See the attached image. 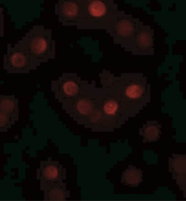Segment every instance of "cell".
<instances>
[{
  "label": "cell",
  "instance_id": "7c38bea8",
  "mask_svg": "<svg viewBox=\"0 0 186 201\" xmlns=\"http://www.w3.org/2000/svg\"><path fill=\"white\" fill-rule=\"evenodd\" d=\"M58 174V170L56 167L54 166H47L43 170V176L47 179H53L57 176Z\"/></svg>",
  "mask_w": 186,
  "mask_h": 201
},
{
  "label": "cell",
  "instance_id": "8fae6325",
  "mask_svg": "<svg viewBox=\"0 0 186 201\" xmlns=\"http://www.w3.org/2000/svg\"><path fill=\"white\" fill-rule=\"evenodd\" d=\"M63 89L67 95H72L76 94L78 91V87L74 82L68 81L65 82L63 85Z\"/></svg>",
  "mask_w": 186,
  "mask_h": 201
},
{
  "label": "cell",
  "instance_id": "8992f818",
  "mask_svg": "<svg viewBox=\"0 0 186 201\" xmlns=\"http://www.w3.org/2000/svg\"><path fill=\"white\" fill-rule=\"evenodd\" d=\"M89 9L91 14L96 17L103 15L106 11L104 4L101 1L98 0L92 1L90 5Z\"/></svg>",
  "mask_w": 186,
  "mask_h": 201
},
{
  "label": "cell",
  "instance_id": "277c9868",
  "mask_svg": "<svg viewBox=\"0 0 186 201\" xmlns=\"http://www.w3.org/2000/svg\"><path fill=\"white\" fill-rule=\"evenodd\" d=\"M47 43L44 39L41 37L33 39L29 44V49L31 52L34 55H39L46 50Z\"/></svg>",
  "mask_w": 186,
  "mask_h": 201
},
{
  "label": "cell",
  "instance_id": "9c48e42d",
  "mask_svg": "<svg viewBox=\"0 0 186 201\" xmlns=\"http://www.w3.org/2000/svg\"><path fill=\"white\" fill-rule=\"evenodd\" d=\"M62 7L64 13L67 16H74L77 13V7L74 3L70 1L64 2Z\"/></svg>",
  "mask_w": 186,
  "mask_h": 201
},
{
  "label": "cell",
  "instance_id": "3957f363",
  "mask_svg": "<svg viewBox=\"0 0 186 201\" xmlns=\"http://www.w3.org/2000/svg\"><path fill=\"white\" fill-rule=\"evenodd\" d=\"M142 173L140 170L133 168L126 170L122 175L124 182L130 185H136L140 182Z\"/></svg>",
  "mask_w": 186,
  "mask_h": 201
},
{
  "label": "cell",
  "instance_id": "5b68a950",
  "mask_svg": "<svg viewBox=\"0 0 186 201\" xmlns=\"http://www.w3.org/2000/svg\"><path fill=\"white\" fill-rule=\"evenodd\" d=\"M137 42L143 47L148 48L152 45L153 40L150 28L146 27L139 33L137 37Z\"/></svg>",
  "mask_w": 186,
  "mask_h": 201
},
{
  "label": "cell",
  "instance_id": "4fadbf2b",
  "mask_svg": "<svg viewBox=\"0 0 186 201\" xmlns=\"http://www.w3.org/2000/svg\"><path fill=\"white\" fill-rule=\"evenodd\" d=\"M118 108L117 103L114 101L110 100L104 104V109L105 112L108 114L112 115L114 114Z\"/></svg>",
  "mask_w": 186,
  "mask_h": 201
},
{
  "label": "cell",
  "instance_id": "6da1fadb",
  "mask_svg": "<svg viewBox=\"0 0 186 201\" xmlns=\"http://www.w3.org/2000/svg\"><path fill=\"white\" fill-rule=\"evenodd\" d=\"M11 71L23 72L27 71L28 65L26 56L20 52H15L9 57Z\"/></svg>",
  "mask_w": 186,
  "mask_h": 201
},
{
  "label": "cell",
  "instance_id": "52a82bcc",
  "mask_svg": "<svg viewBox=\"0 0 186 201\" xmlns=\"http://www.w3.org/2000/svg\"><path fill=\"white\" fill-rule=\"evenodd\" d=\"M77 108L80 113L82 114L86 115L92 112V103L89 100L82 99L78 102Z\"/></svg>",
  "mask_w": 186,
  "mask_h": 201
},
{
  "label": "cell",
  "instance_id": "7a4b0ae2",
  "mask_svg": "<svg viewBox=\"0 0 186 201\" xmlns=\"http://www.w3.org/2000/svg\"><path fill=\"white\" fill-rule=\"evenodd\" d=\"M16 108V104L14 99L10 97L2 98L0 101V115L7 121L8 116L12 115L15 112Z\"/></svg>",
  "mask_w": 186,
  "mask_h": 201
},
{
  "label": "cell",
  "instance_id": "30bf717a",
  "mask_svg": "<svg viewBox=\"0 0 186 201\" xmlns=\"http://www.w3.org/2000/svg\"><path fill=\"white\" fill-rule=\"evenodd\" d=\"M143 90L141 87L136 84L131 85L127 88L126 93L129 97L135 99L140 97L142 94Z\"/></svg>",
  "mask_w": 186,
  "mask_h": 201
},
{
  "label": "cell",
  "instance_id": "ba28073f",
  "mask_svg": "<svg viewBox=\"0 0 186 201\" xmlns=\"http://www.w3.org/2000/svg\"><path fill=\"white\" fill-rule=\"evenodd\" d=\"M133 31V26L131 22L127 20L121 21L119 25V31L121 35L127 37L130 35Z\"/></svg>",
  "mask_w": 186,
  "mask_h": 201
}]
</instances>
